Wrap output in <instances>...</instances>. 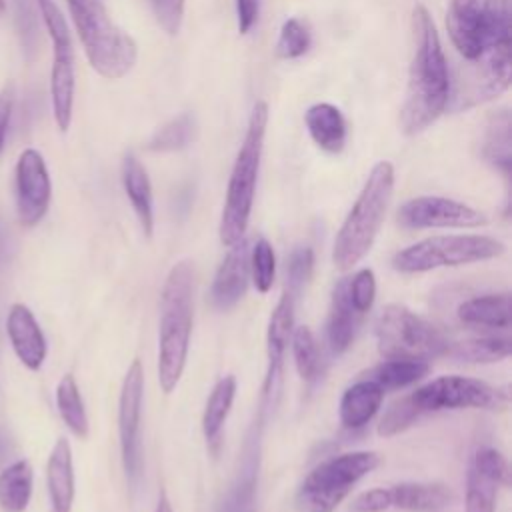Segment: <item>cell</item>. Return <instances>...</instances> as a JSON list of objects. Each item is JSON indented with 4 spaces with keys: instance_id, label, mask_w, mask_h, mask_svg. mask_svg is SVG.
I'll return each mask as SVG.
<instances>
[{
    "instance_id": "f6af8a7d",
    "label": "cell",
    "mask_w": 512,
    "mask_h": 512,
    "mask_svg": "<svg viewBox=\"0 0 512 512\" xmlns=\"http://www.w3.org/2000/svg\"><path fill=\"white\" fill-rule=\"evenodd\" d=\"M260 12V0H236V20H238V32L248 34Z\"/></svg>"
},
{
    "instance_id": "7bdbcfd3",
    "label": "cell",
    "mask_w": 512,
    "mask_h": 512,
    "mask_svg": "<svg viewBox=\"0 0 512 512\" xmlns=\"http://www.w3.org/2000/svg\"><path fill=\"white\" fill-rule=\"evenodd\" d=\"M150 8L158 20V24L170 34H178L182 16H184V2L186 0H148Z\"/></svg>"
},
{
    "instance_id": "277c9868",
    "label": "cell",
    "mask_w": 512,
    "mask_h": 512,
    "mask_svg": "<svg viewBox=\"0 0 512 512\" xmlns=\"http://www.w3.org/2000/svg\"><path fill=\"white\" fill-rule=\"evenodd\" d=\"M266 124H268V104L260 100L254 104L250 112L248 128L228 178L224 208H222L220 226H218L220 242L228 248L244 238L250 222L260 158L264 148V136H266Z\"/></svg>"
},
{
    "instance_id": "8d00e7d4",
    "label": "cell",
    "mask_w": 512,
    "mask_h": 512,
    "mask_svg": "<svg viewBox=\"0 0 512 512\" xmlns=\"http://www.w3.org/2000/svg\"><path fill=\"white\" fill-rule=\"evenodd\" d=\"M250 274L260 294L270 292L276 278V254L266 238H258L250 248Z\"/></svg>"
},
{
    "instance_id": "60d3db41",
    "label": "cell",
    "mask_w": 512,
    "mask_h": 512,
    "mask_svg": "<svg viewBox=\"0 0 512 512\" xmlns=\"http://www.w3.org/2000/svg\"><path fill=\"white\" fill-rule=\"evenodd\" d=\"M348 298L356 314H364L372 308L376 298V276L370 268H360L346 284Z\"/></svg>"
},
{
    "instance_id": "ee69618b",
    "label": "cell",
    "mask_w": 512,
    "mask_h": 512,
    "mask_svg": "<svg viewBox=\"0 0 512 512\" xmlns=\"http://www.w3.org/2000/svg\"><path fill=\"white\" fill-rule=\"evenodd\" d=\"M388 508H392L390 488L366 490L352 502V510L356 512H384Z\"/></svg>"
},
{
    "instance_id": "4316f807",
    "label": "cell",
    "mask_w": 512,
    "mask_h": 512,
    "mask_svg": "<svg viewBox=\"0 0 512 512\" xmlns=\"http://www.w3.org/2000/svg\"><path fill=\"white\" fill-rule=\"evenodd\" d=\"M480 148L484 160L508 178L512 168V138L510 112L506 108H500L488 116Z\"/></svg>"
},
{
    "instance_id": "74e56055",
    "label": "cell",
    "mask_w": 512,
    "mask_h": 512,
    "mask_svg": "<svg viewBox=\"0 0 512 512\" xmlns=\"http://www.w3.org/2000/svg\"><path fill=\"white\" fill-rule=\"evenodd\" d=\"M498 486V482L470 466L466 478V512H494Z\"/></svg>"
},
{
    "instance_id": "e0dca14e",
    "label": "cell",
    "mask_w": 512,
    "mask_h": 512,
    "mask_svg": "<svg viewBox=\"0 0 512 512\" xmlns=\"http://www.w3.org/2000/svg\"><path fill=\"white\" fill-rule=\"evenodd\" d=\"M250 280V248L242 238L234 246H230L226 258L218 266L210 290L212 304L218 310H228L236 306L246 294Z\"/></svg>"
},
{
    "instance_id": "7dc6e473",
    "label": "cell",
    "mask_w": 512,
    "mask_h": 512,
    "mask_svg": "<svg viewBox=\"0 0 512 512\" xmlns=\"http://www.w3.org/2000/svg\"><path fill=\"white\" fill-rule=\"evenodd\" d=\"M12 452H14L12 440H10V438H8V434L0 428V466H2V464H6V462L10 460Z\"/></svg>"
},
{
    "instance_id": "4dcf8cb0",
    "label": "cell",
    "mask_w": 512,
    "mask_h": 512,
    "mask_svg": "<svg viewBox=\"0 0 512 512\" xmlns=\"http://www.w3.org/2000/svg\"><path fill=\"white\" fill-rule=\"evenodd\" d=\"M512 342L508 336H482L470 338L456 344H450L448 354L460 362H474V364H490L500 362L510 356Z\"/></svg>"
},
{
    "instance_id": "52a82bcc",
    "label": "cell",
    "mask_w": 512,
    "mask_h": 512,
    "mask_svg": "<svg viewBox=\"0 0 512 512\" xmlns=\"http://www.w3.org/2000/svg\"><path fill=\"white\" fill-rule=\"evenodd\" d=\"M506 246L484 234L430 236L414 242L392 256V266L404 274L430 272L446 266H464L502 256Z\"/></svg>"
},
{
    "instance_id": "b9f144b4",
    "label": "cell",
    "mask_w": 512,
    "mask_h": 512,
    "mask_svg": "<svg viewBox=\"0 0 512 512\" xmlns=\"http://www.w3.org/2000/svg\"><path fill=\"white\" fill-rule=\"evenodd\" d=\"M470 466L474 470H478L480 474L492 478L494 482H498L500 486L506 484L508 480V462L506 458L492 446H482L472 454V462Z\"/></svg>"
},
{
    "instance_id": "f907efd6",
    "label": "cell",
    "mask_w": 512,
    "mask_h": 512,
    "mask_svg": "<svg viewBox=\"0 0 512 512\" xmlns=\"http://www.w3.org/2000/svg\"><path fill=\"white\" fill-rule=\"evenodd\" d=\"M6 12V0H0V14Z\"/></svg>"
},
{
    "instance_id": "bcb514c9",
    "label": "cell",
    "mask_w": 512,
    "mask_h": 512,
    "mask_svg": "<svg viewBox=\"0 0 512 512\" xmlns=\"http://www.w3.org/2000/svg\"><path fill=\"white\" fill-rule=\"evenodd\" d=\"M12 102H14V88L12 86H4V90L0 92V150L4 146L8 124H10Z\"/></svg>"
},
{
    "instance_id": "1f68e13d",
    "label": "cell",
    "mask_w": 512,
    "mask_h": 512,
    "mask_svg": "<svg viewBox=\"0 0 512 512\" xmlns=\"http://www.w3.org/2000/svg\"><path fill=\"white\" fill-rule=\"evenodd\" d=\"M290 346H292V358L294 366L300 374V378L308 384L316 382L322 374V354L318 348V340L314 332L308 326H298L292 330L290 336Z\"/></svg>"
},
{
    "instance_id": "d6a6232c",
    "label": "cell",
    "mask_w": 512,
    "mask_h": 512,
    "mask_svg": "<svg viewBox=\"0 0 512 512\" xmlns=\"http://www.w3.org/2000/svg\"><path fill=\"white\" fill-rule=\"evenodd\" d=\"M56 404H58V412H60L64 424L72 430V434H76L78 438H86L88 436V416L84 410V402H82L78 384L72 374H66L58 382Z\"/></svg>"
},
{
    "instance_id": "7402d4cb",
    "label": "cell",
    "mask_w": 512,
    "mask_h": 512,
    "mask_svg": "<svg viewBox=\"0 0 512 512\" xmlns=\"http://www.w3.org/2000/svg\"><path fill=\"white\" fill-rule=\"evenodd\" d=\"M122 184L124 192L136 212L142 232L150 238L154 232V196L146 168L134 154H126L122 160Z\"/></svg>"
},
{
    "instance_id": "5b68a950",
    "label": "cell",
    "mask_w": 512,
    "mask_h": 512,
    "mask_svg": "<svg viewBox=\"0 0 512 512\" xmlns=\"http://www.w3.org/2000/svg\"><path fill=\"white\" fill-rule=\"evenodd\" d=\"M66 2L92 68L108 80L126 76L138 58V46L132 36L112 22L100 0Z\"/></svg>"
},
{
    "instance_id": "cb8c5ba5",
    "label": "cell",
    "mask_w": 512,
    "mask_h": 512,
    "mask_svg": "<svg viewBox=\"0 0 512 512\" xmlns=\"http://www.w3.org/2000/svg\"><path fill=\"white\" fill-rule=\"evenodd\" d=\"M348 280L342 278L332 290V300H330V312H328V322H326V336H328V346L332 354H344L356 332V310L350 304L348 290H346Z\"/></svg>"
},
{
    "instance_id": "ac0fdd59",
    "label": "cell",
    "mask_w": 512,
    "mask_h": 512,
    "mask_svg": "<svg viewBox=\"0 0 512 512\" xmlns=\"http://www.w3.org/2000/svg\"><path fill=\"white\" fill-rule=\"evenodd\" d=\"M8 336L16 356L30 370H38L46 358V338L24 304H14L8 314Z\"/></svg>"
},
{
    "instance_id": "8fae6325",
    "label": "cell",
    "mask_w": 512,
    "mask_h": 512,
    "mask_svg": "<svg viewBox=\"0 0 512 512\" xmlns=\"http://www.w3.org/2000/svg\"><path fill=\"white\" fill-rule=\"evenodd\" d=\"M42 22L52 40L54 60L50 72V96L56 124L62 132L68 130L72 120V104H74V48L68 24L56 6L54 0H36Z\"/></svg>"
},
{
    "instance_id": "681fc988",
    "label": "cell",
    "mask_w": 512,
    "mask_h": 512,
    "mask_svg": "<svg viewBox=\"0 0 512 512\" xmlns=\"http://www.w3.org/2000/svg\"><path fill=\"white\" fill-rule=\"evenodd\" d=\"M154 512H174V510H172V504H170V500H168V496H166L164 490H162L160 496H158V502H156V510H154Z\"/></svg>"
},
{
    "instance_id": "e575fe53",
    "label": "cell",
    "mask_w": 512,
    "mask_h": 512,
    "mask_svg": "<svg viewBox=\"0 0 512 512\" xmlns=\"http://www.w3.org/2000/svg\"><path fill=\"white\" fill-rule=\"evenodd\" d=\"M12 14H14V26L22 44V50L28 60L34 58L38 44H40V26H38V14L34 10L32 0H10Z\"/></svg>"
},
{
    "instance_id": "5bb4252c",
    "label": "cell",
    "mask_w": 512,
    "mask_h": 512,
    "mask_svg": "<svg viewBox=\"0 0 512 512\" xmlns=\"http://www.w3.org/2000/svg\"><path fill=\"white\" fill-rule=\"evenodd\" d=\"M398 222L410 230L422 228H478L488 220L486 216L454 198L444 196H416L404 202L398 210Z\"/></svg>"
},
{
    "instance_id": "d6986e66",
    "label": "cell",
    "mask_w": 512,
    "mask_h": 512,
    "mask_svg": "<svg viewBox=\"0 0 512 512\" xmlns=\"http://www.w3.org/2000/svg\"><path fill=\"white\" fill-rule=\"evenodd\" d=\"M446 28L464 60H476L482 54L480 0H450Z\"/></svg>"
},
{
    "instance_id": "2e32d148",
    "label": "cell",
    "mask_w": 512,
    "mask_h": 512,
    "mask_svg": "<svg viewBox=\"0 0 512 512\" xmlns=\"http://www.w3.org/2000/svg\"><path fill=\"white\" fill-rule=\"evenodd\" d=\"M50 176L44 158L36 150H24L16 164V206L24 226L42 220L50 204Z\"/></svg>"
},
{
    "instance_id": "f35d334b",
    "label": "cell",
    "mask_w": 512,
    "mask_h": 512,
    "mask_svg": "<svg viewBox=\"0 0 512 512\" xmlns=\"http://www.w3.org/2000/svg\"><path fill=\"white\" fill-rule=\"evenodd\" d=\"M420 410L416 408V404L412 402L410 394L408 396H402L398 400H394L384 416L380 418V424H378V434L384 436V438H390V436H396L400 432H404L406 428H410L418 418H420Z\"/></svg>"
},
{
    "instance_id": "7a4b0ae2",
    "label": "cell",
    "mask_w": 512,
    "mask_h": 512,
    "mask_svg": "<svg viewBox=\"0 0 512 512\" xmlns=\"http://www.w3.org/2000/svg\"><path fill=\"white\" fill-rule=\"evenodd\" d=\"M194 268L190 260H178L166 274L160 294L158 324V384L170 394L186 368L192 334Z\"/></svg>"
},
{
    "instance_id": "484cf974",
    "label": "cell",
    "mask_w": 512,
    "mask_h": 512,
    "mask_svg": "<svg viewBox=\"0 0 512 512\" xmlns=\"http://www.w3.org/2000/svg\"><path fill=\"white\" fill-rule=\"evenodd\" d=\"M458 318L470 326L484 328H510L512 308H510V292H492L474 296L464 300L458 306Z\"/></svg>"
},
{
    "instance_id": "836d02e7",
    "label": "cell",
    "mask_w": 512,
    "mask_h": 512,
    "mask_svg": "<svg viewBox=\"0 0 512 512\" xmlns=\"http://www.w3.org/2000/svg\"><path fill=\"white\" fill-rule=\"evenodd\" d=\"M196 134V120L192 114H180L166 122L148 142V148L154 152H174L186 148Z\"/></svg>"
},
{
    "instance_id": "7c38bea8",
    "label": "cell",
    "mask_w": 512,
    "mask_h": 512,
    "mask_svg": "<svg viewBox=\"0 0 512 512\" xmlns=\"http://www.w3.org/2000/svg\"><path fill=\"white\" fill-rule=\"evenodd\" d=\"M142 404H144V368L136 358L128 366L118 398V436L120 456L128 482L136 486L144 468L142 454Z\"/></svg>"
},
{
    "instance_id": "9a60e30c",
    "label": "cell",
    "mask_w": 512,
    "mask_h": 512,
    "mask_svg": "<svg viewBox=\"0 0 512 512\" xmlns=\"http://www.w3.org/2000/svg\"><path fill=\"white\" fill-rule=\"evenodd\" d=\"M294 306L296 296L284 288L278 304L274 306L268 328H266V376L262 382V394L260 402L274 408L278 394H280V382L284 372V358L288 350V342L294 330Z\"/></svg>"
},
{
    "instance_id": "9c48e42d",
    "label": "cell",
    "mask_w": 512,
    "mask_h": 512,
    "mask_svg": "<svg viewBox=\"0 0 512 512\" xmlns=\"http://www.w3.org/2000/svg\"><path fill=\"white\" fill-rule=\"evenodd\" d=\"M510 46L512 44L492 46L476 60H466V64L458 68L454 92L448 96V108L456 112L468 110L506 92L512 72Z\"/></svg>"
},
{
    "instance_id": "d590c367",
    "label": "cell",
    "mask_w": 512,
    "mask_h": 512,
    "mask_svg": "<svg viewBox=\"0 0 512 512\" xmlns=\"http://www.w3.org/2000/svg\"><path fill=\"white\" fill-rule=\"evenodd\" d=\"M312 44V32L308 24L300 18H288L276 40V56L282 60H294L308 52Z\"/></svg>"
},
{
    "instance_id": "44dd1931",
    "label": "cell",
    "mask_w": 512,
    "mask_h": 512,
    "mask_svg": "<svg viewBox=\"0 0 512 512\" xmlns=\"http://www.w3.org/2000/svg\"><path fill=\"white\" fill-rule=\"evenodd\" d=\"M304 122L310 138L320 150L328 154L342 152L348 138V126L342 112L334 104L318 102L310 106L304 114Z\"/></svg>"
},
{
    "instance_id": "f546056e",
    "label": "cell",
    "mask_w": 512,
    "mask_h": 512,
    "mask_svg": "<svg viewBox=\"0 0 512 512\" xmlns=\"http://www.w3.org/2000/svg\"><path fill=\"white\" fill-rule=\"evenodd\" d=\"M32 494V466L16 460L0 472V508L4 512H24Z\"/></svg>"
},
{
    "instance_id": "83f0119b",
    "label": "cell",
    "mask_w": 512,
    "mask_h": 512,
    "mask_svg": "<svg viewBox=\"0 0 512 512\" xmlns=\"http://www.w3.org/2000/svg\"><path fill=\"white\" fill-rule=\"evenodd\" d=\"M236 386H238L236 378L232 374H226L214 384L206 400V406L202 412V434L210 446H216L220 440L224 422L232 410Z\"/></svg>"
},
{
    "instance_id": "603a6c76",
    "label": "cell",
    "mask_w": 512,
    "mask_h": 512,
    "mask_svg": "<svg viewBox=\"0 0 512 512\" xmlns=\"http://www.w3.org/2000/svg\"><path fill=\"white\" fill-rule=\"evenodd\" d=\"M46 482L52 512H70L74 502V466L72 450L66 438H58L50 452L46 466Z\"/></svg>"
},
{
    "instance_id": "3957f363",
    "label": "cell",
    "mask_w": 512,
    "mask_h": 512,
    "mask_svg": "<svg viewBox=\"0 0 512 512\" xmlns=\"http://www.w3.org/2000/svg\"><path fill=\"white\" fill-rule=\"evenodd\" d=\"M394 192V166L380 160L372 166L354 206L344 218L332 246V262L340 272L356 266L374 246Z\"/></svg>"
},
{
    "instance_id": "ffe728a7",
    "label": "cell",
    "mask_w": 512,
    "mask_h": 512,
    "mask_svg": "<svg viewBox=\"0 0 512 512\" xmlns=\"http://www.w3.org/2000/svg\"><path fill=\"white\" fill-rule=\"evenodd\" d=\"M382 400L384 390L376 382L362 376L360 380L350 384L340 398L338 416L342 426L348 430H358L366 426L380 410Z\"/></svg>"
},
{
    "instance_id": "d4e9b609",
    "label": "cell",
    "mask_w": 512,
    "mask_h": 512,
    "mask_svg": "<svg viewBox=\"0 0 512 512\" xmlns=\"http://www.w3.org/2000/svg\"><path fill=\"white\" fill-rule=\"evenodd\" d=\"M392 506L404 512H440L452 494L440 482H400L390 488Z\"/></svg>"
},
{
    "instance_id": "c3c4849f",
    "label": "cell",
    "mask_w": 512,
    "mask_h": 512,
    "mask_svg": "<svg viewBox=\"0 0 512 512\" xmlns=\"http://www.w3.org/2000/svg\"><path fill=\"white\" fill-rule=\"evenodd\" d=\"M8 252H10V240H8L6 228H4V226H2V222H0V262H4V260H6Z\"/></svg>"
},
{
    "instance_id": "ba28073f",
    "label": "cell",
    "mask_w": 512,
    "mask_h": 512,
    "mask_svg": "<svg viewBox=\"0 0 512 512\" xmlns=\"http://www.w3.org/2000/svg\"><path fill=\"white\" fill-rule=\"evenodd\" d=\"M378 352L384 358L432 360L448 354L444 332L404 304H388L376 320Z\"/></svg>"
},
{
    "instance_id": "8992f818",
    "label": "cell",
    "mask_w": 512,
    "mask_h": 512,
    "mask_svg": "<svg viewBox=\"0 0 512 512\" xmlns=\"http://www.w3.org/2000/svg\"><path fill=\"white\" fill-rule=\"evenodd\" d=\"M380 464L370 450H354L320 462L300 484L294 506L298 512H334L352 488Z\"/></svg>"
},
{
    "instance_id": "4fadbf2b",
    "label": "cell",
    "mask_w": 512,
    "mask_h": 512,
    "mask_svg": "<svg viewBox=\"0 0 512 512\" xmlns=\"http://www.w3.org/2000/svg\"><path fill=\"white\" fill-rule=\"evenodd\" d=\"M268 414L256 410L254 420L246 432L236 476L226 490L216 512H256L258 496V476H260V454H262V434Z\"/></svg>"
},
{
    "instance_id": "30bf717a",
    "label": "cell",
    "mask_w": 512,
    "mask_h": 512,
    "mask_svg": "<svg viewBox=\"0 0 512 512\" xmlns=\"http://www.w3.org/2000/svg\"><path fill=\"white\" fill-rule=\"evenodd\" d=\"M412 402L420 414L440 412V410H462V408H482L496 410L508 404V392L496 388L484 380L468 376H440L434 378L414 392H410Z\"/></svg>"
},
{
    "instance_id": "ab89813d",
    "label": "cell",
    "mask_w": 512,
    "mask_h": 512,
    "mask_svg": "<svg viewBox=\"0 0 512 512\" xmlns=\"http://www.w3.org/2000/svg\"><path fill=\"white\" fill-rule=\"evenodd\" d=\"M314 268V252L308 246H298L290 252L286 264V290L292 292L296 298L302 288L308 284Z\"/></svg>"
},
{
    "instance_id": "f1b7e54d",
    "label": "cell",
    "mask_w": 512,
    "mask_h": 512,
    "mask_svg": "<svg viewBox=\"0 0 512 512\" xmlns=\"http://www.w3.org/2000/svg\"><path fill=\"white\" fill-rule=\"evenodd\" d=\"M430 372L428 360L416 358H386L370 368L364 378L376 382L382 390H398L416 384Z\"/></svg>"
},
{
    "instance_id": "6da1fadb",
    "label": "cell",
    "mask_w": 512,
    "mask_h": 512,
    "mask_svg": "<svg viewBox=\"0 0 512 512\" xmlns=\"http://www.w3.org/2000/svg\"><path fill=\"white\" fill-rule=\"evenodd\" d=\"M412 60L400 126L406 136H416L432 126L448 108L450 74L446 56L430 12L416 4L412 10Z\"/></svg>"
}]
</instances>
